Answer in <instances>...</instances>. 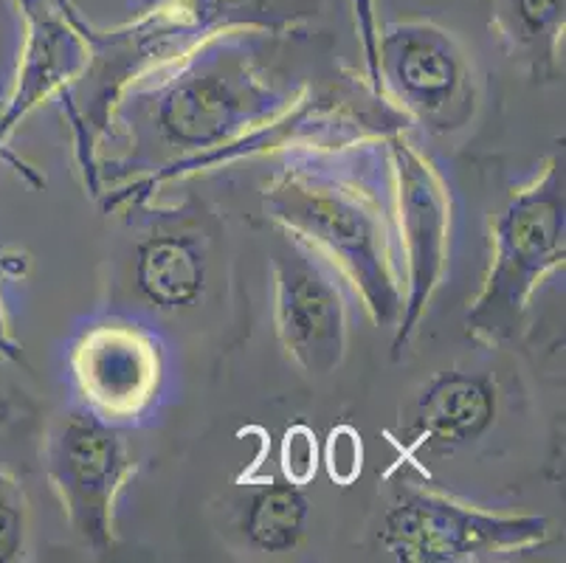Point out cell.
<instances>
[{"instance_id": "cell-1", "label": "cell", "mask_w": 566, "mask_h": 563, "mask_svg": "<svg viewBox=\"0 0 566 563\" xmlns=\"http://www.w3.org/2000/svg\"><path fill=\"white\" fill-rule=\"evenodd\" d=\"M256 38L268 34L226 31L127 93L113 118L111 142L127 136L142 153L158 144L169 158L113 186L105 209L153 204L161 192L184 184L192 167L285 105L293 91H282L256 60Z\"/></svg>"}, {"instance_id": "cell-2", "label": "cell", "mask_w": 566, "mask_h": 563, "mask_svg": "<svg viewBox=\"0 0 566 563\" xmlns=\"http://www.w3.org/2000/svg\"><path fill=\"white\" fill-rule=\"evenodd\" d=\"M344 149L282 158L262 186V211L287 242L331 268L375 327L398 324L403 262L392 200L364 173L342 164Z\"/></svg>"}, {"instance_id": "cell-3", "label": "cell", "mask_w": 566, "mask_h": 563, "mask_svg": "<svg viewBox=\"0 0 566 563\" xmlns=\"http://www.w3.org/2000/svg\"><path fill=\"white\" fill-rule=\"evenodd\" d=\"M307 3L280 0H158L116 29H91V60L65 96L76 164L91 195L102 192L99 155L127 93L226 31L282 34L311 18Z\"/></svg>"}, {"instance_id": "cell-4", "label": "cell", "mask_w": 566, "mask_h": 563, "mask_svg": "<svg viewBox=\"0 0 566 563\" xmlns=\"http://www.w3.org/2000/svg\"><path fill=\"white\" fill-rule=\"evenodd\" d=\"M564 164L547 158L493 215L491 260L465 310V333L482 347H513L527 330L535 293L564 268Z\"/></svg>"}, {"instance_id": "cell-5", "label": "cell", "mask_w": 566, "mask_h": 563, "mask_svg": "<svg viewBox=\"0 0 566 563\" xmlns=\"http://www.w3.org/2000/svg\"><path fill=\"white\" fill-rule=\"evenodd\" d=\"M364 80L409 127L454 136L476 118L482 80L454 31L411 18L380 25L375 0H353Z\"/></svg>"}, {"instance_id": "cell-6", "label": "cell", "mask_w": 566, "mask_h": 563, "mask_svg": "<svg viewBox=\"0 0 566 563\" xmlns=\"http://www.w3.org/2000/svg\"><path fill=\"white\" fill-rule=\"evenodd\" d=\"M547 539L544 515L496 513L403 479L392 488L378 524V544L403 563L493 561L538 550Z\"/></svg>"}, {"instance_id": "cell-7", "label": "cell", "mask_w": 566, "mask_h": 563, "mask_svg": "<svg viewBox=\"0 0 566 563\" xmlns=\"http://www.w3.org/2000/svg\"><path fill=\"white\" fill-rule=\"evenodd\" d=\"M389 200L403 262V310L395 324L392 355L400 358L446 282L454 234V206L440 169L417 147L409 127L384 138Z\"/></svg>"}, {"instance_id": "cell-8", "label": "cell", "mask_w": 566, "mask_h": 563, "mask_svg": "<svg viewBox=\"0 0 566 563\" xmlns=\"http://www.w3.org/2000/svg\"><path fill=\"white\" fill-rule=\"evenodd\" d=\"M136 468L125 434L91 411H71L51 428L45 477L69 526L94 555L116 552V504Z\"/></svg>"}, {"instance_id": "cell-9", "label": "cell", "mask_w": 566, "mask_h": 563, "mask_svg": "<svg viewBox=\"0 0 566 563\" xmlns=\"http://www.w3.org/2000/svg\"><path fill=\"white\" fill-rule=\"evenodd\" d=\"M347 288L313 254L293 246L271 262V316L282 353L311 378L333 375L349 347Z\"/></svg>"}, {"instance_id": "cell-10", "label": "cell", "mask_w": 566, "mask_h": 563, "mask_svg": "<svg viewBox=\"0 0 566 563\" xmlns=\"http://www.w3.org/2000/svg\"><path fill=\"white\" fill-rule=\"evenodd\" d=\"M71 380L85 409L125 426L156 409L167 361L156 333L133 322H99L71 344Z\"/></svg>"}, {"instance_id": "cell-11", "label": "cell", "mask_w": 566, "mask_h": 563, "mask_svg": "<svg viewBox=\"0 0 566 563\" xmlns=\"http://www.w3.org/2000/svg\"><path fill=\"white\" fill-rule=\"evenodd\" d=\"M23 20L18 76L3 96V131L51 100H65L91 60V25L56 0H14Z\"/></svg>"}, {"instance_id": "cell-12", "label": "cell", "mask_w": 566, "mask_h": 563, "mask_svg": "<svg viewBox=\"0 0 566 563\" xmlns=\"http://www.w3.org/2000/svg\"><path fill=\"white\" fill-rule=\"evenodd\" d=\"M499 415L496 380L485 372L446 369L426 380L400 420L406 457L454 453L482 440Z\"/></svg>"}, {"instance_id": "cell-13", "label": "cell", "mask_w": 566, "mask_h": 563, "mask_svg": "<svg viewBox=\"0 0 566 563\" xmlns=\"http://www.w3.org/2000/svg\"><path fill=\"white\" fill-rule=\"evenodd\" d=\"M133 285L158 313L195 310L209 288V254L192 231L161 229L142 237L133 251Z\"/></svg>"}, {"instance_id": "cell-14", "label": "cell", "mask_w": 566, "mask_h": 563, "mask_svg": "<svg viewBox=\"0 0 566 563\" xmlns=\"http://www.w3.org/2000/svg\"><path fill=\"white\" fill-rule=\"evenodd\" d=\"M499 45L535 82L564 74L566 0H488Z\"/></svg>"}, {"instance_id": "cell-15", "label": "cell", "mask_w": 566, "mask_h": 563, "mask_svg": "<svg viewBox=\"0 0 566 563\" xmlns=\"http://www.w3.org/2000/svg\"><path fill=\"white\" fill-rule=\"evenodd\" d=\"M307 519H311V499L302 484L287 482L285 477L262 484L245 499L240 515V533L265 555H285L305 539Z\"/></svg>"}, {"instance_id": "cell-16", "label": "cell", "mask_w": 566, "mask_h": 563, "mask_svg": "<svg viewBox=\"0 0 566 563\" xmlns=\"http://www.w3.org/2000/svg\"><path fill=\"white\" fill-rule=\"evenodd\" d=\"M29 552V499L18 479L0 471V563H18Z\"/></svg>"}, {"instance_id": "cell-17", "label": "cell", "mask_w": 566, "mask_h": 563, "mask_svg": "<svg viewBox=\"0 0 566 563\" xmlns=\"http://www.w3.org/2000/svg\"><path fill=\"white\" fill-rule=\"evenodd\" d=\"M316 434L305 423H296V426L287 428L285 440H282V477L293 484H307L316 477Z\"/></svg>"}, {"instance_id": "cell-18", "label": "cell", "mask_w": 566, "mask_h": 563, "mask_svg": "<svg viewBox=\"0 0 566 563\" xmlns=\"http://www.w3.org/2000/svg\"><path fill=\"white\" fill-rule=\"evenodd\" d=\"M324 459H327V473H331L342 488H349L355 479L361 477V434L355 431L353 426L333 428L331 440H327V457Z\"/></svg>"}, {"instance_id": "cell-19", "label": "cell", "mask_w": 566, "mask_h": 563, "mask_svg": "<svg viewBox=\"0 0 566 563\" xmlns=\"http://www.w3.org/2000/svg\"><path fill=\"white\" fill-rule=\"evenodd\" d=\"M9 133L3 131V96H0V164H7V167H12L14 173H20L23 175L25 180H32L34 186H43V180L38 178V175H34V169L29 167V164L23 161V158H20V155H14L12 153V147H9Z\"/></svg>"}, {"instance_id": "cell-20", "label": "cell", "mask_w": 566, "mask_h": 563, "mask_svg": "<svg viewBox=\"0 0 566 563\" xmlns=\"http://www.w3.org/2000/svg\"><path fill=\"white\" fill-rule=\"evenodd\" d=\"M0 358L3 361L20 358V344L18 338H14L12 316H9L7 302H3V293H0Z\"/></svg>"}, {"instance_id": "cell-21", "label": "cell", "mask_w": 566, "mask_h": 563, "mask_svg": "<svg viewBox=\"0 0 566 563\" xmlns=\"http://www.w3.org/2000/svg\"><path fill=\"white\" fill-rule=\"evenodd\" d=\"M153 3H158V0H136V7H142V9L153 7Z\"/></svg>"}, {"instance_id": "cell-22", "label": "cell", "mask_w": 566, "mask_h": 563, "mask_svg": "<svg viewBox=\"0 0 566 563\" xmlns=\"http://www.w3.org/2000/svg\"><path fill=\"white\" fill-rule=\"evenodd\" d=\"M56 3H63V7H65V9H76V7H74V3H71V0H56Z\"/></svg>"}]
</instances>
